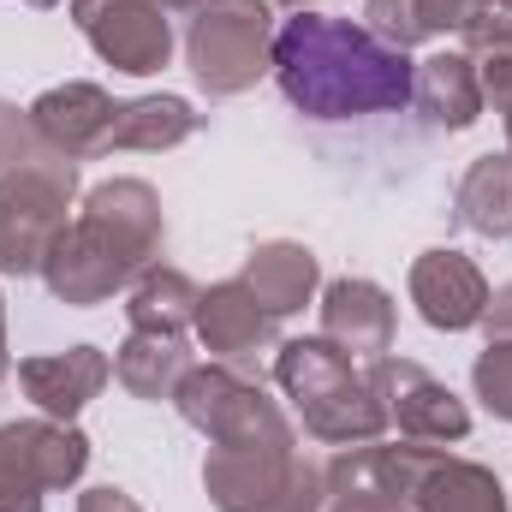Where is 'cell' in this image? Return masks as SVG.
Returning a JSON list of instances; mask_svg holds the SVG:
<instances>
[{
	"mask_svg": "<svg viewBox=\"0 0 512 512\" xmlns=\"http://www.w3.org/2000/svg\"><path fill=\"white\" fill-rule=\"evenodd\" d=\"M411 304L429 328L441 334H465L483 322L489 310V280L471 256L459 251H423L411 262Z\"/></svg>",
	"mask_w": 512,
	"mask_h": 512,
	"instance_id": "12",
	"label": "cell"
},
{
	"mask_svg": "<svg viewBox=\"0 0 512 512\" xmlns=\"http://www.w3.org/2000/svg\"><path fill=\"white\" fill-rule=\"evenodd\" d=\"M167 245V221H161V197L143 179H108L84 197V209L66 221L60 245L42 262V280L60 304H102L114 292L137 286Z\"/></svg>",
	"mask_w": 512,
	"mask_h": 512,
	"instance_id": "2",
	"label": "cell"
},
{
	"mask_svg": "<svg viewBox=\"0 0 512 512\" xmlns=\"http://www.w3.org/2000/svg\"><path fill=\"white\" fill-rule=\"evenodd\" d=\"M370 387L382 399V417L405 441H465L471 435V411L411 358H376Z\"/></svg>",
	"mask_w": 512,
	"mask_h": 512,
	"instance_id": "10",
	"label": "cell"
},
{
	"mask_svg": "<svg viewBox=\"0 0 512 512\" xmlns=\"http://www.w3.org/2000/svg\"><path fill=\"white\" fill-rule=\"evenodd\" d=\"M322 512H417V507H405L393 495H328Z\"/></svg>",
	"mask_w": 512,
	"mask_h": 512,
	"instance_id": "26",
	"label": "cell"
},
{
	"mask_svg": "<svg viewBox=\"0 0 512 512\" xmlns=\"http://www.w3.org/2000/svg\"><path fill=\"white\" fill-rule=\"evenodd\" d=\"M322 340H334L340 352L358 358H382L393 352V298L376 280H334L322 292Z\"/></svg>",
	"mask_w": 512,
	"mask_h": 512,
	"instance_id": "14",
	"label": "cell"
},
{
	"mask_svg": "<svg viewBox=\"0 0 512 512\" xmlns=\"http://www.w3.org/2000/svg\"><path fill=\"white\" fill-rule=\"evenodd\" d=\"M411 60L370 24L298 12L274 30V84L310 120H364L411 102Z\"/></svg>",
	"mask_w": 512,
	"mask_h": 512,
	"instance_id": "1",
	"label": "cell"
},
{
	"mask_svg": "<svg viewBox=\"0 0 512 512\" xmlns=\"http://www.w3.org/2000/svg\"><path fill=\"white\" fill-rule=\"evenodd\" d=\"M239 280L256 292V304L280 322V316H292V310H304V304L316 298L322 268H316V256L304 251V245L274 239V245H256V251L245 256V274H239Z\"/></svg>",
	"mask_w": 512,
	"mask_h": 512,
	"instance_id": "17",
	"label": "cell"
},
{
	"mask_svg": "<svg viewBox=\"0 0 512 512\" xmlns=\"http://www.w3.org/2000/svg\"><path fill=\"white\" fill-rule=\"evenodd\" d=\"M483 6H507V12H512V0H483Z\"/></svg>",
	"mask_w": 512,
	"mask_h": 512,
	"instance_id": "33",
	"label": "cell"
},
{
	"mask_svg": "<svg viewBox=\"0 0 512 512\" xmlns=\"http://www.w3.org/2000/svg\"><path fill=\"white\" fill-rule=\"evenodd\" d=\"M191 370V340L185 334H131L114 358V382L131 399H173Z\"/></svg>",
	"mask_w": 512,
	"mask_h": 512,
	"instance_id": "18",
	"label": "cell"
},
{
	"mask_svg": "<svg viewBox=\"0 0 512 512\" xmlns=\"http://www.w3.org/2000/svg\"><path fill=\"white\" fill-rule=\"evenodd\" d=\"M274 382L286 387V399L298 405L304 429L316 441H334V447H364L387 429L382 399L370 376L352 370V352H340L334 340H286L280 358H274Z\"/></svg>",
	"mask_w": 512,
	"mask_h": 512,
	"instance_id": "3",
	"label": "cell"
},
{
	"mask_svg": "<svg viewBox=\"0 0 512 512\" xmlns=\"http://www.w3.org/2000/svg\"><path fill=\"white\" fill-rule=\"evenodd\" d=\"M30 6H60V0H30Z\"/></svg>",
	"mask_w": 512,
	"mask_h": 512,
	"instance_id": "34",
	"label": "cell"
},
{
	"mask_svg": "<svg viewBox=\"0 0 512 512\" xmlns=\"http://www.w3.org/2000/svg\"><path fill=\"white\" fill-rule=\"evenodd\" d=\"M108 376H114V364L96 346H72V352H48V358H24L18 364L24 393L42 405V417H60V423H72L108 387Z\"/></svg>",
	"mask_w": 512,
	"mask_h": 512,
	"instance_id": "13",
	"label": "cell"
},
{
	"mask_svg": "<svg viewBox=\"0 0 512 512\" xmlns=\"http://www.w3.org/2000/svg\"><path fill=\"white\" fill-rule=\"evenodd\" d=\"M274 0H203L185 30V66L209 96H245L274 72Z\"/></svg>",
	"mask_w": 512,
	"mask_h": 512,
	"instance_id": "4",
	"label": "cell"
},
{
	"mask_svg": "<svg viewBox=\"0 0 512 512\" xmlns=\"http://www.w3.org/2000/svg\"><path fill=\"white\" fill-rule=\"evenodd\" d=\"M161 6H167V12H197L203 0H161Z\"/></svg>",
	"mask_w": 512,
	"mask_h": 512,
	"instance_id": "30",
	"label": "cell"
},
{
	"mask_svg": "<svg viewBox=\"0 0 512 512\" xmlns=\"http://www.w3.org/2000/svg\"><path fill=\"white\" fill-rule=\"evenodd\" d=\"M72 18L114 72L149 78L173 54V24L161 0H72Z\"/></svg>",
	"mask_w": 512,
	"mask_h": 512,
	"instance_id": "9",
	"label": "cell"
},
{
	"mask_svg": "<svg viewBox=\"0 0 512 512\" xmlns=\"http://www.w3.org/2000/svg\"><path fill=\"white\" fill-rule=\"evenodd\" d=\"M72 197H78L72 155H48L36 167L0 173V274H42L48 251L66 233Z\"/></svg>",
	"mask_w": 512,
	"mask_h": 512,
	"instance_id": "6",
	"label": "cell"
},
{
	"mask_svg": "<svg viewBox=\"0 0 512 512\" xmlns=\"http://www.w3.org/2000/svg\"><path fill=\"white\" fill-rule=\"evenodd\" d=\"M114 120H120V102L96 84H54L30 102V126L42 131V143L72 155V161L108 155L114 149Z\"/></svg>",
	"mask_w": 512,
	"mask_h": 512,
	"instance_id": "11",
	"label": "cell"
},
{
	"mask_svg": "<svg viewBox=\"0 0 512 512\" xmlns=\"http://www.w3.org/2000/svg\"><path fill=\"white\" fill-rule=\"evenodd\" d=\"M60 149L42 143V131L30 126V114H18L12 102H0V173H18V167H36Z\"/></svg>",
	"mask_w": 512,
	"mask_h": 512,
	"instance_id": "24",
	"label": "cell"
},
{
	"mask_svg": "<svg viewBox=\"0 0 512 512\" xmlns=\"http://www.w3.org/2000/svg\"><path fill=\"white\" fill-rule=\"evenodd\" d=\"M411 102H417V114L435 131L477 126V114H483V84H477L471 54L459 48V54H429V60H417V72H411Z\"/></svg>",
	"mask_w": 512,
	"mask_h": 512,
	"instance_id": "16",
	"label": "cell"
},
{
	"mask_svg": "<svg viewBox=\"0 0 512 512\" xmlns=\"http://www.w3.org/2000/svg\"><path fill=\"white\" fill-rule=\"evenodd\" d=\"M90 465V441L60 417L0 423V512H42L48 489L78 483Z\"/></svg>",
	"mask_w": 512,
	"mask_h": 512,
	"instance_id": "8",
	"label": "cell"
},
{
	"mask_svg": "<svg viewBox=\"0 0 512 512\" xmlns=\"http://www.w3.org/2000/svg\"><path fill=\"white\" fill-rule=\"evenodd\" d=\"M471 387H477V399H483L495 417L512 423V334L483 346V358L471 364Z\"/></svg>",
	"mask_w": 512,
	"mask_h": 512,
	"instance_id": "23",
	"label": "cell"
},
{
	"mask_svg": "<svg viewBox=\"0 0 512 512\" xmlns=\"http://www.w3.org/2000/svg\"><path fill=\"white\" fill-rule=\"evenodd\" d=\"M78 512H143L131 501L126 489H114V483H102V489H84L78 495Z\"/></svg>",
	"mask_w": 512,
	"mask_h": 512,
	"instance_id": "27",
	"label": "cell"
},
{
	"mask_svg": "<svg viewBox=\"0 0 512 512\" xmlns=\"http://www.w3.org/2000/svg\"><path fill=\"white\" fill-rule=\"evenodd\" d=\"M453 215L483 233V239H512V149L507 155H477L453 191Z\"/></svg>",
	"mask_w": 512,
	"mask_h": 512,
	"instance_id": "19",
	"label": "cell"
},
{
	"mask_svg": "<svg viewBox=\"0 0 512 512\" xmlns=\"http://www.w3.org/2000/svg\"><path fill=\"white\" fill-rule=\"evenodd\" d=\"M197 298L203 292L191 286V274L155 262L126 298L131 334H185V328H197Z\"/></svg>",
	"mask_w": 512,
	"mask_h": 512,
	"instance_id": "21",
	"label": "cell"
},
{
	"mask_svg": "<svg viewBox=\"0 0 512 512\" xmlns=\"http://www.w3.org/2000/svg\"><path fill=\"white\" fill-rule=\"evenodd\" d=\"M459 36H465V54H471V66H477L483 102L507 108L512 102V12L507 6H483Z\"/></svg>",
	"mask_w": 512,
	"mask_h": 512,
	"instance_id": "22",
	"label": "cell"
},
{
	"mask_svg": "<svg viewBox=\"0 0 512 512\" xmlns=\"http://www.w3.org/2000/svg\"><path fill=\"white\" fill-rule=\"evenodd\" d=\"M417 512H507V495H501L495 471H483L477 459L435 453L417 483Z\"/></svg>",
	"mask_w": 512,
	"mask_h": 512,
	"instance_id": "20",
	"label": "cell"
},
{
	"mask_svg": "<svg viewBox=\"0 0 512 512\" xmlns=\"http://www.w3.org/2000/svg\"><path fill=\"white\" fill-rule=\"evenodd\" d=\"M483 12V0H411V24H417V36L429 42V36H459L471 18Z\"/></svg>",
	"mask_w": 512,
	"mask_h": 512,
	"instance_id": "25",
	"label": "cell"
},
{
	"mask_svg": "<svg viewBox=\"0 0 512 512\" xmlns=\"http://www.w3.org/2000/svg\"><path fill=\"white\" fill-rule=\"evenodd\" d=\"M280 6H298V12H304V6H310V0H280Z\"/></svg>",
	"mask_w": 512,
	"mask_h": 512,
	"instance_id": "32",
	"label": "cell"
},
{
	"mask_svg": "<svg viewBox=\"0 0 512 512\" xmlns=\"http://www.w3.org/2000/svg\"><path fill=\"white\" fill-rule=\"evenodd\" d=\"M483 328H489V340H507L512 334V280L501 292H489V310H483Z\"/></svg>",
	"mask_w": 512,
	"mask_h": 512,
	"instance_id": "28",
	"label": "cell"
},
{
	"mask_svg": "<svg viewBox=\"0 0 512 512\" xmlns=\"http://www.w3.org/2000/svg\"><path fill=\"white\" fill-rule=\"evenodd\" d=\"M173 405L191 429L209 435V447H286V441H298L286 411L233 364H191Z\"/></svg>",
	"mask_w": 512,
	"mask_h": 512,
	"instance_id": "7",
	"label": "cell"
},
{
	"mask_svg": "<svg viewBox=\"0 0 512 512\" xmlns=\"http://www.w3.org/2000/svg\"><path fill=\"white\" fill-rule=\"evenodd\" d=\"M197 340L221 364H239V358H256L274 340V316L256 304V292L245 280H221L197 298Z\"/></svg>",
	"mask_w": 512,
	"mask_h": 512,
	"instance_id": "15",
	"label": "cell"
},
{
	"mask_svg": "<svg viewBox=\"0 0 512 512\" xmlns=\"http://www.w3.org/2000/svg\"><path fill=\"white\" fill-rule=\"evenodd\" d=\"M501 120H507V143H512V102H507V108H501Z\"/></svg>",
	"mask_w": 512,
	"mask_h": 512,
	"instance_id": "31",
	"label": "cell"
},
{
	"mask_svg": "<svg viewBox=\"0 0 512 512\" xmlns=\"http://www.w3.org/2000/svg\"><path fill=\"white\" fill-rule=\"evenodd\" d=\"M0 382H6V304H0Z\"/></svg>",
	"mask_w": 512,
	"mask_h": 512,
	"instance_id": "29",
	"label": "cell"
},
{
	"mask_svg": "<svg viewBox=\"0 0 512 512\" xmlns=\"http://www.w3.org/2000/svg\"><path fill=\"white\" fill-rule=\"evenodd\" d=\"M203 489L221 512H322V501H328V483L298 453V441H286V447H209Z\"/></svg>",
	"mask_w": 512,
	"mask_h": 512,
	"instance_id": "5",
	"label": "cell"
}]
</instances>
